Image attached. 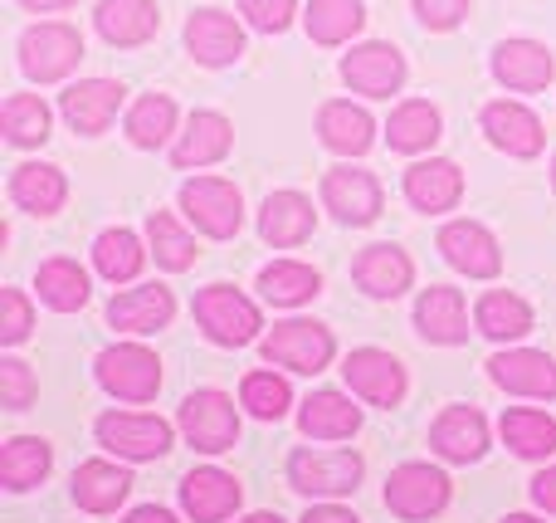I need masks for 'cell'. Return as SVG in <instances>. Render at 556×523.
<instances>
[{"label":"cell","instance_id":"ab89813d","mask_svg":"<svg viewBox=\"0 0 556 523\" xmlns=\"http://www.w3.org/2000/svg\"><path fill=\"white\" fill-rule=\"evenodd\" d=\"M0 127H5V137L15 147H39L49 142V108L45 98L35 94H10L5 108H0Z\"/></svg>","mask_w":556,"mask_h":523},{"label":"cell","instance_id":"d4e9b609","mask_svg":"<svg viewBox=\"0 0 556 523\" xmlns=\"http://www.w3.org/2000/svg\"><path fill=\"white\" fill-rule=\"evenodd\" d=\"M235 147V127L230 117L220 113H191V123H186L181 142L172 147V162L181 166V172H191V166H211L220 162L225 152Z\"/></svg>","mask_w":556,"mask_h":523},{"label":"cell","instance_id":"4dcf8cb0","mask_svg":"<svg viewBox=\"0 0 556 523\" xmlns=\"http://www.w3.org/2000/svg\"><path fill=\"white\" fill-rule=\"evenodd\" d=\"M317 133H323V142L342 157H362L366 147L376 142L371 113L356 108V103H323V113H317Z\"/></svg>","mask_w":556,"mask_h":523},{"label":"cell","instance_id":"f6af8a7d","mask_svg":"<svg viewBox=\"0 0 556 523\" xmlns=\"http://www.w3.org/2000/svg\"><path fill=\"white\" fill-rule=\"evenodd\" d=\"M29 328H35L29 299L20 289H5V294H0V343H5V348H15V343L29 338Z\"/></svg>","mask_w":556,"mask_h":523},{"label":"cell","instance_id":"44dd1931","mask_svg":"<svg viewBox=\"0 0 556 523\" xmlns=\"http://www.w3.org/2000/svg\"><path fill=\"white\" fill-rule=\"evenodd\" d=\"M483 133H489V142L503 147L508 157H538L542 142H547V133H542V117L532 113V108L513 103V98L483 108Z\"/></svg>","mask_w":556,"mask_h":523},{"label":"cell","instance_id":"ee69618b","mask_svg":"<svg viewBox=\"0 0 556 523\" xmlns=\"http://www.w3.org/2000/svg\"><path fill=\"white\" fill-rule=\"evenodd\" d=\"M35 391H39V382H35V372H29L25 362H20V358L0 362V407H5V411H25L29 401H35Z\"/></svg>","mask_w":556,"mask_h":523},{"label":"cell","instance_id":"c3c4849f","mask_svg":"<svg viewBox=\"0 0 556 523\" xmlns=\"http://www.w3.org/2000/svg\"><path fill=\"white\" fill-rule=\"evenodd\" d=\"M532 505L547 509V514H556V465H547L538 480H532Z\"/></svg>","mask_w":556,"mask_h":523},{"label":"cell","instance_id":"603a6c76","mask_svg":"<svg viewBox=\"0 0 556 523\" xmlns=\"http://www.w3.org/2000/svg\"><path fill=\"white\" fill-rule=\"evenodd\" d=\"M172 313H176V299H172L166 284H142V289H127V294H117V299L108 303V323L123 328V333H137V338H142V333L166 328Z\"/></svg>","mask_w":556,"mask_h":523},{"label":"cell","instance_id":"ffe728a7","mask_svg":"<svg viewBox=\"0 0 556 523\" xmlns=\"http://www.w3.org/2000/svg\"><path fill=\"white\" fill-rule=\"evenodd\" d=\"M493 74H498V84L518 88V94H538V88L552 84L556 59L538 39H503V45L493 49Z\"/></svg>","mask_w":556,"mask_h":523},{"label":"cell","instance_id":"5bb4252c","mask_svg":"<svg viewBox=\"0 0 556 523\" xmlns=\"http://www.w3.org/2000/svg\"><path fill=\"white\" fill-rule=\"evenodd\" d=\"M440 250H444V260L459 274H469V279H493V274L503 270L498 240H493V231L479 221H450L440 231Z\"/></svg>","mask_w":556,"mask_h":523},{"label":"cell","instance_id":"7bdbcfd3","mask_svg":"<svg viewBox=\"0 0 556 523\" xmlns=\"http://www.w3.org/2000/svg\"><path fill=\"white\" fill-rule=\"evenodd\" d=\"M288 401H293V391L278 372H250L240 382V407H250V416L260 421H278L288 411Z\"/></svg>","mask_w":556,"mask_h":523},{"label":"cell","instance_id":"681fc988","mask_svg":"<svg viewBox=\"0 0 556 523\" xmlns=\"http://www.w3.org/2000/svg\"><path fill=\"white\" fill-rule=\"evenodd\" d=\"M303 523H362L352 514V509H342V505H317V509H307Z\"/></svg>","mask_w":556,"mask_h":523},{"label":"cell","instance_id":"9a60e30c","mask_svg":"<svg viewBox=\"0 0 556 523\" xmlns=\"http://www.w3.org/2000/svg\"><path fill=\"white\" fill-rule=\"evenodd\" d=\"M342 78L366 98H391L395 88L405 84V59L395 45L371 39V45H356L352 54L342 59Z\"/></svg>","mask_w":556,"mask_h":523},{"label":"cell","instance_id":"d590c367","mask_svg":"<svg viewBox=\"0 0 556 523\" xmlns=\"http://www.w3.org/2000/svg\"><path fill=\"white\" fill-rule=\"evenodd\" d=\"M35 289L54 313H74L88 303V274L74 260H45L35 274Z\"/></svg>","mask_w":556,"mask_h":523},{"label":"cell","instance_id":"8fae6325","mask_svg":"<svg viewBox=\"0 0 556 523\" xmlns=\"http://www.w3.org/2000/svg\"><path fill=\"white\" fill-rule=\"evenodd\" d=\"M323 201L337 221L346 225H371L381 215V182L362 166H332L323 176Z\"/></svg>","mask_w":556,"mask_h":523},{"label":"cell","instance_id":"e575fe53","mask_svg":"<svg viewBox=\"0 0 556 523\" xmlns=\"http://www.w3.org/2000/svg\"><path fill=\"white\" fill-rule=\"evenodd\" d=\"M317 289H323V274H317L313 264L274 260L260 270V294L274 303V309H298V303H307Z\"/></svg>","mask_w":556,"mask_h":523},{"label":"cell","instance_id":"1f68e13d","mask_svg":"<svg viewBox=\"0 0 556 523\" xmlns=\"http://www.w3.org/2000/svg\"><path fill=\"white\" fill-rule=\"evenodd\" d=\"M49 440L39 436H10L5 450H0V485L10 489V495H25V489H35L39 480L49 475Z\"/></svg>","mask_w":556,"mask_h":523},{"label":"cell","instance_id":"d6a6232c","mask_svg":"<svg viewBox=\"0 0 556 523\" xmlns=\"http://www.w3.org/2000/svg\"><path fill=\"white\" fill-rule=\"evenodd\" d=\"M473 323H479L483 338L493 343H518L532 333V309L518 299V294L508 289H493L479 299V309H473Z\"/></svg>","mask_w":556,"mask_h":523},{"label":"cell","instance_id":"7dc6e473","mask_svg":"<svg viewBox=\"0 0 556 523\" xmlns=\"http://www.w3.org/2000/svg\"><path fill=\"white\" fill-rule=\"evenodd\" d=\"M410 5L430 29H454L469 15V0H410Z\"/></svg>","mask_w":556,"mask_h":523},{"label":"cell","instance_id":"3957f363","mask_svg":"<svg viewBox=\"0 0 556 523\" xmlns=\"http://www.w3.org/2000/svg\"><path fill=\"white\" fill-rule=\"evenodd\" d=\"M98 387L117 401H152L162 391V362L142 343H117V348L98 352Z\"/></svg>","mask_w":556,"mask_h":523},{"label":"cell","instance_id":"f35d334b","mask_svg":"<svg viewBox=\"0 0 556 523\" xmlns=\"http://www.w3.org/2000/svg\"><path fill=\"white\" fill-rule=\"evenodd\" d=\"M386 137H391L395 152H425V147L440 142V113L430 103H420V98H410V103H401L391 113Z\"/></svg>","mask_w":556,"mask_h":523},{"label":"cell","instance_id":"ba28073f","mask_svg":"<svg viewBox=\"0 0 556 523\" xmlns=\"http://www.w3.org/2000/svg\"><path fill=\"white\" fill-rule=\"evenodd\" d=\"M362 456L356 450H298L288 460V485L303 489V495H352L362 485Z\"/></svg>","mask_w":556,"mask_h":523},{"label":"cell","instance_id":"e0dca14e","mask_svg":"<svg viewBox=\"0 0 556 523\" xmlns=\"http://www.w3.org/2000/svg\"><path fill=\"white\" fill-rule=\"evenodd\" d=\"M123 84H113V78H84V84H74L64 98H59V108H64L68 127L84 137H98L108 133V123L117 117V108H123Z\"/></svg>","mask_w":556,"mask_h":523},{"label":"cell","instance_id":"9c48e42d","mask_svg":"<svg viewBox=\"0 0 556 523\" xmlns=\"http://www.w3.org/2000/svg\"><path fill=\"white\" fill-rule=\"evenodd\" d=\"M444 505H450V475L434 465H401L386 480V509L395 519L420 523V519H434Z\"/></svg>","mask_w":556,"mask_h":523},{"label":"cell","instance_id":"60d3db41","mask_svg":"<svg viewBox=\"0 0 556 523\" xmlns=\"http://www.w3.org/2000/svg\"><path fill=\"white\" fill-rule=\"evenodd\" d=\"M147 245H152L162 270H191L195 264V240L176 225L172 211H152L147 215Z\"/></svg>","mask_w":556,"mask_h":523},{"label":"cell","instance_id":"5b68a950","mask_svg":"<svg viewBox=\"0 0 556 523\" xmlns=\"http://www.w3.org/2000/svg\"><path fill=\"white\" fill-rule=\"evenodd\" d=\"M181 211L186 221H195V231H205L211 240H230L244 225V201L240 186L220 182V176H195L181 186Z\"/></svg>","mask_w":556,"mask_h":523},{"label":"cell","instance_id":"836d02e7","mask_svg":"<svg viewBox=\"0 0 556 523\" xmlns=\"http://www.w3.org/2000/svg\"><path fill=\"white\" fill-rule=\"evenodd\" d=\"M503 440L513 446V456L522 460H547L556 456V421L547 411H532V407H513L503 411Z\"/></svg>","mask_w":556,"mask_h":523},{"label":"cell","instance_id":"8d00e7d4","mask_svg":"<svg viewBox=\"0 0 556 523\" xmlns=\"http://www.w3.org/2000/svg\"><path fill=\"white\" fill-rule=\"evenodd\" d=\"M307 35L317 45H346L366 25L362 0H307Z\"/></svg>","mask_w":556,"mask_h":523},{"label":"cell","instance_id":"b9f144b4","mask_svg":"<svg viewBox=\"0 0 556 523\" xmlns=\"http://www.w3.org/2000/svg\"><path fill=\"white\" fill-rule=\"evenodd\" d=\"M176 133V103L166 94H147L132 103V113H127V137H132L137 147H162L166 137Z\"/></svg>","mask_w":556,"mask_h":523},{"label":"cell","instance_id":"ac0fdd59","mask_svg":"<svg viewBox=\"0 0 556 523\" xmlns=\"http://www.w3.org/2000/svg\"><path fill=\"white\" fill-rule=\"evenodd\" d=\"M240 480L225 475V470L205 465V470H191L181 480V509L191 514L195 523H225L240 509Z\"/></svg>","mask_w":556,"mask_h":523},{"label":"cell","instance_id":"2e32d148","mask_svg":"<svg viewBox=\"0 0 556 523\" xmlns=\"http://www.w3.org/2000/svg\"><path fill=\"white\" fill-rule=\"evenodd\" d=\"M186 49H191L195 64L205 69H220V64H235L244 54V29L235 15L225 10H195L186 20Z\"/></svg>","mask_w":556,"mask_h":523},{"label":"cell","instance_id":"d6986e66","mask_svg":"<svg viewBox=\"0 0 556 523\" xmlns=\"http://www.w3.org/2000/svg\"><path fill=\"white\" fill-rule=\"evenodd\" d=\"M415 328H420L425 343H440V348H454V343L469 338V309H464V294L450 289V284H430L415 303Z\"/></svg>","mask_w":556,"mask_h":523},{"label":"cell","instance_id":"4316f807","mask_svg":"<svg viewBox=\"0 0 556 523\" xmlns=\"http://www.w3.org/2000/svg\"><path fill=\"white\" fill-rule=\"evenodd\" d=\"M317 215H313V201L298 191H274L260 211V235L274 245V250H293L313 235Z\"/></svg>","mask_w":556,"mask_h":523},{"label":"cell","instance_id":"4fadbf2b","mask_svg":"<svg viewBox=\"0 0 556 523\" xmlns=\"http://www.w3.org/2000/svg\"><path fill=\"white\" fill-rule=\"evenodd\" d=\"M430 446H434V456L450 460V465H473V460H483V450H489V421L473 407H444L430 426Z\"/></svg>","mask_w":556,"mask_h":523},{"label":"cell","instance_id":"db71d44e","mask_svg":"<svg viewBox=\"0 0 556 523\" xmlns=\"http://www.w3.org/2000/svg\"><path fill=\"white\" fill-rule=\"evenodd\" d=\"M503 523H542V519H532V514H508Z\"/></svg>","mask_w":556,"mask_h":523},{"label":"cell","instance_id":"bcb514c9","mask_svg":"<svg viewBox=\"0 0 556 523\" xmlns=\"http://www.w3.org/2000/svg\"><path fill=\"white\" fill-rule=\"evenodd\" d=\"M240 10L264 35H278V29H288V20H293V0H240Z\"/></svg>","mask_w":556,"mask_h":523},{"label":"cell","instance_id":"8992f818","mask_svg":"<svg viewBox=\"0 0 556 523\" xmlns=\"http://www.w3.org/2000/svg\"><path fill=\"white\" fill-rule=\"evenodd\" d=\"M93 431L98 446L113 450L117 460H162L172 450V426L162 416H142V411H108Z\"/></svg>","mask_w":556,"mask_h":523},{"label":"cell","instance_id":"cb8c5ba5","mask_svg":"<svg viewBox=\"0 0 556 523\" xmlns=\"http://www.w3.org/2000/svg\"><path fill=\"white\" fill-rule=\"evenodd\" d=\"M352 274H356V284H362V294H371V299H401L415 279V264H410V254L395 250V245H366V250L356 254Z\"/></svg>","mask_w":556,"mask_h":523},{"label":"cell","instance_id":"30bf717a","mask_svg":"<svg viewBox=\"0 0 556 523\" xmlns=\"http://www.w3.org/2000/svg\"><path fill=\"white\" fill-rule=\"evenodd\" d=\"M342 377H346V387H352L362 401H371V407L391 411V407H401V397H405V368L381 348L346 352Z\"/></svg>","mask_w":556,"mask_h":523},{"label":"cell","instance_id":"277c9868","mask_svg":"<svg viewBox=\"0 0 556 523\" xmlns=\"http://www.w3.org/2000/svg\"><path fill=\"white\" fill-rule=\"evenodd\" d=\"M332 352H337L332 333L317 319H283V323H274V333L264 338V362L303 372V377H317V372L332 362Z\"/></svg>","mask_w":556,"mask_h":523},{"label":"cell","instance_id":"6da1fadb","mask_svg":"<svg viewBox=\"0 0 556 523\" xmlns=\"http://www.w3.org/2000/svg\"><path fill=\"white\" fill-rule=\"evenodd\" d=\"M195 323H201V333L211 343H220V348H250L264 328L260 309H254L240 289H230V284H211V289L195 294Z\"/></svg>","mask_w":556,"mask_h":523},{"label":"cell","instance_id":"52a82bcc","mask_svg":"<svg viewBox=\"0 0 556 523\" xmlns=\"http://www.w3.org/2000/svg\"><path fill=\"white\" fill-rule=\"evenodd\" d=\"M78 59H84V39L74 25H59V20L25 29V39H20V69L35 84H54V78L74 74Z\"/></svg>","mask_w":556,"mask_h":523},{"label":"cell","instance_id":"7402d4cb","mask_svg":"<svg viewBox=\"0 0 556 523\" xmlns=\"http://www.w3.org/2000/svg\"><path fill=\"white\" fill-rule=\"evenodd\" d=\"M464 196V172L444 157H430V162H415L405 172V201L425 215H440V211H454Z\"/></svg>","mask_w":556,"mask_h":523},{"label":"cell","instance_id":"11a10c76","mask_svg":"<svg viewBox=\"0 0 556 523\" xmlns=\"http://www.w3.org/2000/svg\"><path fill=\"white\" fill-rule=\"evenodd\" d=\"M552 186H556V162H552Z\"/></svg>","mask_w":556,"mask_h":523},{"label":"cell","instance_id":"74e56055","mask_svg":"<svg viewBox=\"0 0 556 523\" xmlns=\"http://www.w3.org/2000/svg\"><path fill=\"white\" fill-rule=\"evenodd\" d=\"M93 264H98V274L103 279H113V284H127V279H137V270L147 264V250H142V240H137L132 231H103L93 240Z\"/></svg>","mask_w":556,"mask_h":523},{"label":"cell","instance_id":"f1b7e54d","mask_svg":"<svg viewBox=\"0 0 556 523\" xmlns=\"http://www.w3.org/2000/svg\"><path fill=\"white\" fill-rule=\"evenodd\" d=\"M298 431L313 440H346L362 431V407H352V397H342V391H313V397L303 401V411H298Z\"/></svg>","mask_w":556,"mask_h":523},{"label":"cell","instance_id":"7c38bea8","mask_svg":"<svg viewBox=\"0 0 556 523\" xmlns=\"http://www.w3.org/2000/svg\"><path fill=\"white\" fill-rule=\"evenodd\" d=\"M489 377L503 391H513V397L556 401V358H547L538 348H508L498 358H489Z\"/></svg>","mask_w":556,"mask_h":523},{"label":"cell","instance_id":"f5cc1de1","mask_svg":"<svg viewBox=\"0 0 556 523\" xmlns=\"http://www.w3.org/2000/svg\"><path fill=\"white\" fill-rule=\"evenodd\" d=\"M244 523H283V519H278V514H250Z\"/></svg>","mask_w":556,"mask_h":523},{"label":"cell","instance_id":"f546056e","mask_svg":"<svg viewBox=\"0 0 556 523\" xmlns=\"http://www.w3.org/2000/svg\"><path fill=\"white\" fill-rule=\"evenodd\" d=\"M10 196H15V206L29 215H54L68 196V182L59 166L25 162V166H15V176H10Z\"/></svg>","mask_w":556,"mask_h":523},{"label":"cell","instance_id":"7a4b0ae2","mask_svg":"<svg viewBox=\"0 0 556 523\" xmlns=\"http://www.w3.org/2000/svg\"><path fill=\"white\" fill-rule=\"evenodd\" d=\"M176 426H181V436L191 440L201 456H225V450H235V440H240V411H235V401L225 397V391L201 387L181 401Z\"/></svg>","mask_w":556,"mask_h":523},{"label":"cell","instance_id":"83f0119b","mask_svg":"<svg viewBox=\"0 0 556 523\" xmlns=\"http://www.w3.org/2000/svg\"><path fill=\"white\" fill-rule=\"evenodd\" d=\"M98 35L108 39V45L117 49H137L147 45V39L156 35V25H162V15H156L152 0H103L93 15Z\"/></svg>","mask_w":556,"mask_h":523},{"label":"cell","instance_id":"484cf974","mask_svg":"<svg viewBox=\"0 0 556 523\" xmlns=\"http://www.w3.org/2000/svg\"><path fill=\"white\" fill-rule=\"evenodd\" d=\"M127 495H132V475L113 460H84L74 470V505L88 514H113Z\"/></svg>","mask_w":556,"mask_h":523},{"label":"cell","instance_id":"816d5d0a","mask_svg":"<svg viewBox=\"0 0 556 523\" xmlns=\"http://www.w3.org/2000/svg\"><path fill=\"white\" fill-rule=\"evenodd\" d=\"M25 10H68V5H78V0H20Z\"/></svg>","mask_w":556,"mask_h":523},{"label":"cell","instance_id":"f907efd6","mask_svg":"<svg viewBox=\"0 0 556 523\" xmlns=\"http://www.w3.org/2000/svg\"><path fill=\"white\" fill-rule=\"evenodd\" d=\"M123 523H176V514H166V509H156V505H142V509H132Z\"/></svg>","mask_w":556,"mask_h":523}]
</instances>
